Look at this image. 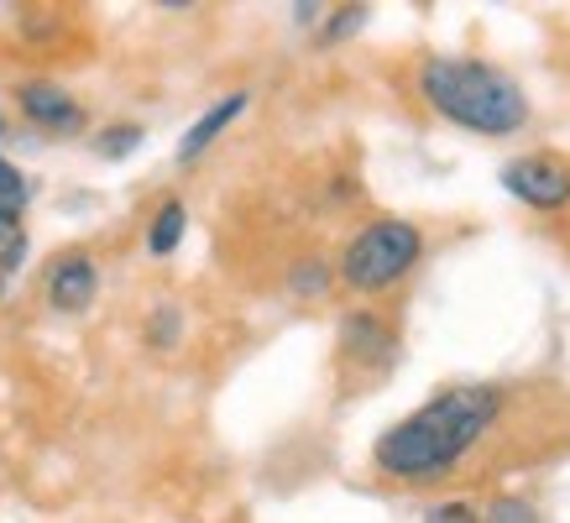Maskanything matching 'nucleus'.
Listing matches in <instances>:
<instances>
[{
    "instance_id": "7",
    "label": "nucleus",
    "mask_w": 570,
    "mask_h": 523,
    "mask_svg": "<svg viewBox=\"0 0 570 523\" xmlns=\"http://www.w3.org/2000/svg\"><path fill=\"white\" fill-rule=\"evenodd\" d=\"M246 110V95H230V100H220V105H209L205 116H199V121H194V131L184 141H178V157H184V162H189V157H199L209 147V141L220 137L225 126L236 121V116H242Z\"/></svg>"
},
{
    "instance_id": "5",
    "label": "nucleus",
    "mask_w": 570,
    "mask_h": 523,
    "mask_svg": "<svg viewBox=\"0 0 570 523\" xmlns=\"http://www.w3.org/2000/svg\"><path fill=\"white\" fill-rule=\"evenodd\" d=\"M100 294V273H95V262L89 257H63L58 267L48 273V298H52V309H63V314H79L89 309V298Z\"/></svg>"
},
{
    "instance_id": "2",
    "label": "nucleus",
    "mask_w": 570,
    "mask_h": 523,
    "mask_svg": "<svg viewBox=\"0 0 570 523\" xmlns=\"http://www.w3.org/2000/svg\"><path fill=\"white\" fill-rule=\"evenodd\" d=\"M419 95L445 121L482 131V137H508V131H519L529 121L523 89L492 63H476V58H430L419 69Z\"/></svg>"
},
{
    "instance_id": "1",
    "label": "nucleus",
    "mask_w": 570,
    "mask_h": 523,
    "mask_svg": "<svg viewBox=\"0 0 570 523\" xmlns=\"http://www.w3.org/2000/svg\"><path fill=\"white\" fill-rule=\"evenodd\" d=\"M492 418H498V387H450V393L424 403L419 414H409L377 440V451H372L377 471H387L397 482L445 476L482 440Z\"/></svg>"
},
{
    "instance_id": "13",
    "label": "nucleus",
    "mask_w": 570,
    "mask_h": 523,
    "mask_svg": "<svg viewBox=\"0 0 570 523\" xmlns=\"http://www.w3.org/2000/svg\"><path fill=\"white\" fill-rule=\"evenodd\" d=\"M424 523H476V513H471V503H440V507H430Z\"/></svg>"
},
{
    "instance_id": "8",
    "label": "nucleus",
    "mask_w": 570,
    "mask_h": 523,
    "mask_svg": "<svg viewBox=\"0 0 570 523\" xmlns=\"http://www.w3.org/2000/svg\"><path fill=\"white\" fill-rule=\"evenodd\" d=\"M341 341H346V351H356V356H387V351H393L387 325H377L372 314H351L346 325H341Z\"/></svg>"
},
{
    "instance_id": "3",
    "label": "nucleus",
    "mask_w": 570,
    "mask_h": 523,
    "mask_svg": "<svg viewBox=\"0 0 570 523\" xmlns=\"http://www.w3.org/2000/svg\"><path fill=\"white\" fill-rule=\"evenodd\" d=\"M419 251H424V241H419V230L409 220H377L341 251V278L356 294H377V288L397 283L414 267Z\"/></svg>"
},
{
    "instance_id": "4",
    "label": "nucleus",
    "mask_w": 570,
    "mask_h": 523,
    "mask_svg": "<svg viewBox=\"0 0 570 523\" xmlns=\"http://www.w3.org/2000/svg\"><path fill=\"white\" fill-rule=\"evenodd\" d=\"M502 189L519 194L534 209H566L570 205V168L554 157H519L502 168Z\"/></svg>"
},
{
    "instance_id": "10",
    "label": "nucleus",
    "mask_w": 570,
    "mask_h": 523,
    "mask_svg": "<svg viewBox=\"0 0 570 523\" xmlns=\"http://www.w3.org/2000/svg\"><path fill=\"white\" fill-rule=\"evenodd\" d=\"M27 257V226H21V209H0V273L21 267Z\"/></svg>"
},
{
    "instance_id": "11",
    "label": "nucleus",
    "mask_w": 570,
    "mask_h": 523,
    "mask_svg": "<svg viewBox=\"0 0 570 523\" xmlns=\"http://www.w3.org/2000/svg\"><path fill=\"white\" fill-rule=\"evenodd\" d=\"M21 205H27V178H21V168H11L0 157V209H21Z\"/></svg>"
},
{
    "instance_id": "9",
    "label": "nucleus",
    "mask_w": 570,
    "mask_h": 523,
    "mask_svg": "<svg viewBox=\"0 0 570 523\" xmlns=\"http://www.w3.org/2000/svg\"><path fill=\"white\" fill-rule=\"evenodd\" d=\"M184 226H189V215H184V205H178V199H168V205L157 209L153 236H147V251H153V257H174L178 241H184Z\"/></svg>"
},
{
    "instance_id": "14",
    "label": "nucleus",
    "mask_w": 570,
    "mask_h": 523,
    "mask_svg": "<svg viewBox=\"0 0 570 523\" xmlns=\"http://www.w3.org/2000/svg\"><path fill=\"white\" fill-rule=\"evenodd\" d=\"M487 523H534V507H529V503H513V497H508V503L492 507V519H487Z\"/></svg>"
},
{
    "instance_id": "12",
    "label": "nucleus",
    "mask_w": 570,
    "mask_h": 523,
    "mask_svg": "<svg viewBox=\"0 0 570 523\" xmlns=\"http://www.w3.org/2000/svg\"><path fill=\"white\" fill-rule=\"evenodd\" d=\"M137 141H141L137 126H110V137H100V152L105 157H121V152H131Z\"/></svg>"
},
{
    "instance_id": "6",
    "label": "nucleus",
    "mask_w": 570,
    "mask_h": 523,
    "mask_svg": "<svg viewBox=\"0 0 570 523\" xmlns=\"http://www.w3.org/2000/svg\"><path fill=\"white\" fill-rule=\"evenodd\" d=\"M21 110H27L37 126H48V131H73V126L85 121L79 105L58 85H21Z\"/></svg>"
}]
</instances>
